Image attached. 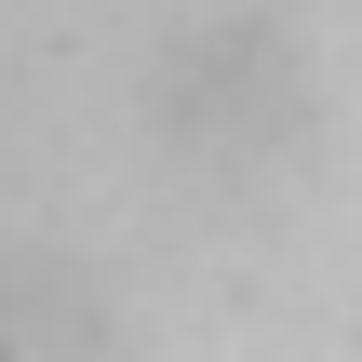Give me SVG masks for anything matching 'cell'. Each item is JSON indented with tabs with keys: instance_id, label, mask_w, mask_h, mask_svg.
Instances as JSON below:
<instances>
[{
	"instance_id": "cell-1",
	"label": "cell",
	"mask_w": 362,
	"mask_h": 362,
	"mask_svg": "<svg viewBox=\"0 0 362 362\" xmlns=\"http://www.w3.org/2000/svg\"><path fill=\"white\" fill-rule=\"evenodd\" d=\"M161 148L188 175H269L296 134H309V67L269 13H215L161 54V94H148Z\"/></svg>"
}]
</instances>
